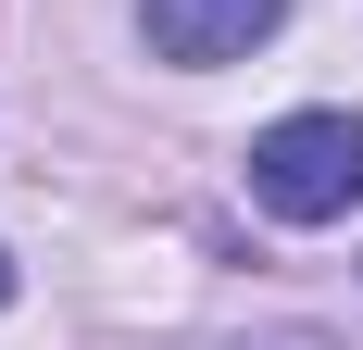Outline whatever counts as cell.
<instances>
[{
  "label": "cell",
  "mask_w": 363,
  "mask_h": 350,
  "mask_svg": "<svg viewBox=\"0 0 363 350\" xmlns=\"http://www.w3.org/2000/svg\"><path fill=\"white\" fill-rule=\"evenodd\" d=\"M251 201L276 225H338L363 201V113H289L251 138Z\"/></svg>",
  "instance_id": "6da1fadb"
},
{
  "label": "cell",
  "mask_w": 363,
  "mask_h": 350,
  "mask_svg": "<svg viewBox=\"0 0 363 350\" xmlns=\"http://www.w3.org/2000/svg\"><path fill=\"white\" fill-rule=\"evenodd\" d=\"M276 13L289 0H150V50L163 63H238L276 38Z\"/></svg>",
  "instance_id": "7a4b0ae2"
},
{
  "label": "cell",
  "mask_w": 363,
  "mask_h": 350,
  "mask_svg": "<svg viewBox=\"0 0 363 350\" xmlns=\"http://www.w3.org/2000/svg\"><path fill=\"white\" fill-rule=\"evenodd\" d=\"M0 300H13V250H0Z\"/></svg>",
  "instance_id": "3957f363"
}]
</instances>
